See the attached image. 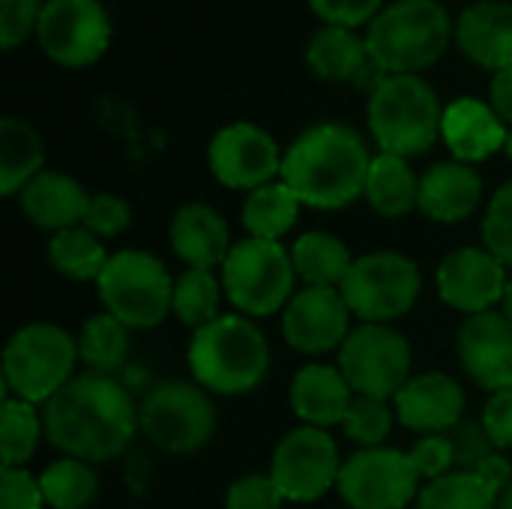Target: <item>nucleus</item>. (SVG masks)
Instances as JSON below:
<instances>
[{
  "label": "nucleus",
  "instance_id": "36",
  "mask_svg": "<svg viewBox=\"0 0 512 509\" xmlns=\"http://www.w3.org/2000/svg\"><path fill=\"white\" fill-rule=\"evenodd\" d=\"M417 509H498V498L477 474L450 471L420 492Z\"/></svg>",
  "mask_w": 512,
  "mask_h": 509
},
{
  "label": "nucleus",
  "instance_id": "24",
  "mask_svg": "<svg viewBox=\"0 0 512 509\" xmlns=\"http://www.w3.org/2000/svg\"><path fill=\"white\" fill-rule=\"evenodd\" d=\"M18 204L30 225L60 234V231L84 225L90 195L75 177L63 171H42L21 189Z\"/></svg>",
  "mask_w": 512,
  "mask_h": 509
},
{
  "label": "nucleus",
  "instance_id": "32",
  "mask_svg": "<svg viewBox=\"0 0 512 509\" xmlns=\"http://www.w3.org/2000/svg\"><path fill=\"white\" fill-rule=\"evenodd\" d=\"M108 252L102 246V240L96 234H90L84 225L60 231L51 237L48 243V261L51 267L72 279V282H93L102 276L105 264H108Z\"/></svg>",
  "mask_w": 512,
  "mask_h": 509
},
{
  "label": "nucleus",
  "instance_id": "34",
  "mask_svg": "<svg viewBox=\"0 0 512 509\" xmlns=\"http://www.w3.org/2000/svg\"><path fill=\"white\" fill-rule=\"evenodd\" d=\"M42 435H45L42 414H36V408L24 399L3 396V411H0L3 468H24L33 459Z\"/></svg>",
  "mask_w": 512,
  "mask_h": 509
},
{
  "label": "nucleus",
  "instance_id": "7",
  "mask_svg": "<svg viewBox=\"0 0 512 509\" xmlns=\"http://www.w3.org/2000/svg\"><path fill=\"white\" fill-rule=\"evenodd\" d=\"M96 288L105 312L129 330L159 327L174 306V279L168 276V267L141 249L111 255Z\"/></svg>",
  "mask_w": 512,
  "mask_h": 509
},
{
  "label": "nucleus",
  "instance_id": "41",
  "mask_svg": "<svg viewBox=\"0 0 512 509\" xmlns=\"http://www.w3.org/2000/svg\"><path fill=\"white\" fill-rule=\"evenodd\" d=\"M42 0H0V48L15 51L24 39L36 36Z\"/></svg>",
  "mask_w": 512,
  "mask_h": 509
},
{
  "label": "nucleus",
  "instance_id": "16",
  "mask_svg": "<svg viewBox=\"0 0 512 509\" xmlns=\"http://www.w3.org/2000/svg\"><path fill=\"white\" fill-rule=\"evenodd\" d=\"M351 309L339 288H303L282 312V336L300 354H327L345 345Z\"/></svg>",
  "mask_w": 512,
  "mask_h": 509
},
{
  "label": "nucleus",
  "instance_id": "48",
  "mask_svg": "<svg viewBox=\"0 0 512 509\" xmlns=\"http://www.w3.org/2000/svg\"><path fill=\"white\" fill-rule=\"evenodd\" d=\"M489 105L495 108V114L512 129V66L504 72L492 75L489 84Z\"/></svg>",
  "mask_w": 512,
  "mask_h": 509
},
{
  "label": "nucleus",
  "instance_id": "6",
  "mask_svg": "<svg viewBox=\"0 0 512 509\" xmlns=\"http://www.w3.org/2000/svg\"><path fill=\"white\" fill-rule=\"evenodd\" d=\"M78 339L48 321L24 324L3 348V396L30 405L57 396L75 372Z\"/></svg>",
  "mask_w": 512,
  "mask_h": 509
},
{
  "label": "nucleus",
  "instance_id": "28",
  "mask_svg": "<svg viewBox=\"0 0 512 509\" xmlns=\"http://www.w3.org/2000/svg\"><path fill=\"white\" fill-rule=\"evenodd\" d=\"M366 201L384 219L408 216L420 201V177L402 156L378 153L366 177Z\"/></svg>",
  "mask_w": 512,
  "mask_h": 509
},
{
  "label": "nucleus",
  "instance_id": "31",
  "mask_svg": "<svg viewBox=\"0 0 512 509\" xmlns=\"http://www.w3.org/2000/svg\"><path fill=\"white\" fill-rule=\"evenodd\" d=\"M129 354V327L120 324L114 315L99 312L90 315L78 333V360L87 366V372L114 375L123 369Z\"/></svg>",
  "mask_w": 512,
  "mask_h": 509
},
{
  "label": "nucleus",
  "instance_id": "20",
  "mask_svg": "<svg viewBox=\"0 0 512 509\" xmlns=\"http://www.w3.org/2000/svg\"><path fill=\"white\" fill-rule=\"evenodd\" d=\"M456 45L480 69L504 72L512 66V3L477 0L456 18Z\"/></svg>",
  "mask_w": 512,
  "mask_h": 509
},
{
  "label": "nucleus",
  "instance_id": "30",
  "mask_svg": "<svg viewBox=\"0 0 512 509\" xmlns=\"http://www.w3.org/2000/svg\"><path fill=\"white\" fill-rule=\"evenodd\" d=\"M300 207H303L300 198L282 180H276V183H267L246 195L240 219H243V228L249 231V237L279 243L297 225Z\"/></svg>",
  "mask_w": 512,
  "mask_h": 509
},
{
  "label": "nucleus",
  "instance_id": "8",
  "mask_svg": "<svg viewBox=\"0 0 512 509\" xmlns=\"http://www.w3.org/2000/svg\"><path fill=\"white\" fill-rule=\"evenodd\" d=\"M294 261L276 240L246 237L234 243L222 264V288L234 309L249 318H267L285 312L294 297Z\"/></svg>",
  "mask_w": 512,
  "mask_h": 509
},
{
  "label": "nucleus",
  "instance_id": "27",
  "mask_svg": "<svg viewBox=\"0 0 512 509\" xmlns=\"http://www.w3.org/2000/svg\"><path fill=\"white\" fill-rule=\"evenodd\" d=\"M366 36L351 27L324 24L309 36L306 66L324 81H357V75L369 66Z\"/></svg>",
  "mask_w": 512,
  "mask_h": 509
},
{
  "label": "nucleus",
  "instance_id": "3",
  "mask_svg": "<svg viewBox=\"0 0 512 509\" xmlns=\"http://www.w3.org/2000/svg\"><path fill=\"white\" fill-rule=\"evenodd\" d=\"M456 39L453 15L438 0H393L366 30L369 60L384 75H420Z\"/></svg>",
  "mask_w": 512,
  "mask_h": 509
},
{
  "label": "nucleus",
  "instance_id": "13",
  "mask_svg": "<svg viewBox=\"0 0 512 509\" xmlns=\"http://www.w3.org/2000/svg\"><path fill=\"white\" fill-rule=\"evenodd\" d=\"M36 42L63 69H84L102 60L111 45V18L99 0H45Z\"/></svg>",
  "mask_w": 512,
  "mask_h": 509
},
{
  "label": "nucleus",
  "instance_id": "35",
  "mask_svg": "<svg viewBox=\"0 0 512 509\" xmlns=\"http://www.w3.org/2000/svg\"><path fill=\"white\" fill-rule=\"evenodd\" d=\"M222 282L210 270L186 267L174 279V306L171 312L180 318V324L201 330L219 318V300H222Z\"/></svg>",
  "mask_w": 512,
  "mask_h": 509
},
{
  "label": "nucleus",
  "instance_id": "46",
  "mask_svg": "<svg viewBox=\"0 0 512 509\" xmlns=\"http://www.w3.org/2000/svg\"><path fill=\"white\" fill-rule=\"evenodd\" d=\"M483 426L495 444V450H510L512 447V387L492 393L486 411H483Z\"/></svg>",
  "mask_w": 512,
  "mask_h": 509
},
{
  "label": "nucleus",
  "instance_id": "33",
  "mask_svg": "<svg viewBox=\"0 0 512 509\" xmlns=\"http://www.w3.org/2000/svg\"><path fill=\"white\" fill-rule=\"evenodd\" d=\"M39 489L51 509H87L99 498V477L90 462L57 459L39 474Z\"/></svg>",
  "mask_w": 512,
  "mask_h": 509
},
{
  "label": "nucleus",
  "instance_id": "49",
  "mask_svg": "<svg viewBox=\"0 0 512 509\" xmlns=\"http://www.w3.org/2000/svg\"><path fill=\"white\" fill-rule=\"evenodd\" d=\"M501 306H504L501 312H504V315H507V318L512 321V276L507 279V291H504V300H501Z\"/></svg>",
  "mask_w": 512,
  "mask_h": 509
},
{
  "label": "nucleus",
  "instance_id": "21",
  "mask_svg": "<svg viewBox=\"0 0 512 509\" xmlns=\"http://www.w3.org/2000/svg\"><path fill=\"white\" fill-rule=\"evenodd\" d=\"M483 201V177L474 165L459 159L438 162L420 177V201L417 210L441 225H459L480 210Z\"/></svg>",
  "mask_w": 512,
  "mask_h": 509
},
{
  "label": "nucleus",
  "instance_id": "26",
  "mask_svg": "<svg viewBox=\"0 0 512 509\" xmlns=\"http://www.w3.org/2000/svg\"><path fill=\"white\" fill-rule=\"evenodd\" d=\"M42 135L24 117L6 114L0 120V195L15 198L45 168Z\"/></svg>",
  "mask_w": 512,
  "mask_h": 509
},
{
  "label": "nucleus",
  "instance_id": "50",
  "mask_svg": "<svg viewBox=\"0 0 512 509\" xmlns=\"http://www.w3.org/2000/svg\"><path fill=\"white\" fill-rule=\"evenodd\" d=\"M498 509H512V483H510V489L498 498Z\"/></svg>",
  "mask_w": 512,
  "mask_h": 509
},
{
  "label": "nucleus",
  "instance_id": "15",
  "mask_svg": "<svg viewBox=\"0 0 512 509\" xmlns=\"http://www.w3.org/2000/svg\"><path fill=\"white\" fill-rule=\"evenodd\" d=\"M282 150L270 132L255 123H228L222 126L207 147L210 174L228 189L255 192L282 177Z\"/></svg>",
  "mask_w": 512,
  "mask_h": 509
},
{
  "label": "nucleus",
  "instance_id": "44",
  "mask_svg": "<svg viewBox=\"0 0 512 509\" xmlns=\"http://www.w3.org/2000/svg\"><path fill=\"white\" fill-rule=\"evenodd\" d=\"M45 498L39 480L27 474V468H3L0 471V509H42Z\"/></svg>",
  "mask_w": 512,
  "mask_h": 509
},
{
  "label": "nucleus",
  "instance_id": "37",
  "mask_svg": "<svg viewBox=\"0 0 512 509\" xmlns=\"http://www.w3.org/2000/svg\"><path fill=\"white\" fill-rule=\"evenodd\" d=\"M393 420H396V411H390V405L384 399L354 396L342 429L354 444L369 450V447H384V441L393 429Z\"/></svg>",
  "mask_w": 512,
  "mask_h": 509
},
{
  "label": "nucleus",
  "instance_id": "9",
  "mask_svg": "<svg viewBox=\"0 0 512 509\" xmlns=\"http://www.w3.org/2000/svg\"><path fill=\"white\" fill-rule=\"evenodd\" d=\"M138 429L168 456L204 450L216 432V408L204 387L192 381H162L138 405Z\"/></svg>",
  "mask_w": 512,
  "mask_h": 509
},
{
  "label": "nucleus",
  "instance_id": "12",
  "mask_svg": "<svg viewBox=\"0 0 512 509\" xmlns=\"http://www.w3.org/2000/svg\"><path fill=\"white\" fill-rule=\"evenodd\" d=\"M420 480L411 450L369 447L342 462L336 489L351 509H405L420 498Z\"/></svg>",
  "mask_w": 512,
  "mask_h": 509
},
{
  "label": "nucleus",
  "instance_id": "23",
  "mask_svg": "<svg viewBox=\"0 0 512 509\" xmlns=\"http://www.w3.org/2000/svg\"><path fill=\"white\" fill-rule=\"evenodd\" d=\"M171 249L174 255L195 270H213L231 255V231L222 213L204 201L183 204L171 219Z\"/></svg>",
  "mask_w": 512,
  "mask_h": 509
},
{
  "label": "nucleus",
  "instance_id": "4",
  "mask_svg": "<svg viewBox=\"0 0 512 509\" xmlns=\"http://www.w3.org/2000/svg\"><path fill=\"white\" fill-rule=\"evenodd\" d=\"M192 381L216 396L252 393L270 369V345L246 315H219L189 342Z\"/></svg>",
  "mask_w": 512,
  "mask_h": 509
},
{
  "label": "nucleus",
  "instance_id": "1",
  "mask_svg": "<svg viewBox=\"0 0 512 509\" xmlns=\"http://www.w3.org/2000/svg\"><path fill=\"white\" fill-rule=\"evenodd\" d=\"M45 438L66 459L102 465L117 459L138 429V408L114 375H75L42 408Z\"/></svg>",
  "mask_w": 512,
  "mask_h": 509
},
{
  "label": "nucleus",
  "instance_id": "10",
  "mask_svg": "<svg viewBox=\"0 0 512 509\" xmlns=\"http://www.w3.org/2000/svg\"><path fill=\"white\" fill-rule=\"evenodd\" d=\"M339 291L351 315L363 324H390L414 309L423 291V273L402 252H369L354 258Z\"/></svg>",
  "mask_w": 512,
  "mask_h": 509
},
{
  "label": "nucleus",
  "instance_id": "22",
  "mask_svg": "<svg viewBox=\"0 0 512 509\" xmlns=\"http://www.w3.org/2000/svg\"><path fill=\"white\" fill-rule=\"evenodd\" d=\"M507 135H510L507 123L495 114V108L489 102L462 96L444 108L441 138L450 147L453 159H459L465 165L483 162V159L495 156L498 150H504Z\"/></svg>",
  "mask_w": 512,
  "mask_h": 509
},
{
  "label": "nucleus",
  "instance_id": "39",
  "mask_svg": "<svg viewBox=\"0 0 512 509\" xmlns=\"http://www.w3.org/2000/svg\"><path fill=\"white\" fill-rule=\"evenodd\" d=\"M450 447H453V471H477L495 450L483 420H462L456 429L447 432Z\"/></svg>",
  "mask_w": 512,
  "mask_h": 509
},
{
  "label": "nucleus",
  "instance_id": "25",
  "mask_svg": "<svg viewBox=\"0 0 512 509\" xmlns=\"http://www.w3.org/2000/svg\"><path fill=\"white\" fill-rule=\"evenodd\" d=\"M354 402V390L339 372V366L309 363L291 381V408L303 426L330 429L345 423V414Z\"/></svg>",
  "mask_w": 512,
  "mask_h": 509
},
{
  "label": "nucleus",
  "instance_id": "11",
  "mask_svg": "<svg viewBox=\"0 0 512 509\" xmlns=\"http://www.w3.org/2000/svg\"><path fill=\"white\" fill-rule=\"evenodd\" d=\"M411 345L390 324H360L339 348V372L351 384L354 396L396 399L411 381Z\"/></svg>",
  "mask_w": 512,
  "mask_h": 509
},
{
  "label": "nucleus",
  "instance_id": "40",
  "mask_svg": "<svg viewBox=\"0 0 512 509\" xmlns=\"http://www.w3.org/2000/svg\"><path fill=\"white\" fill-rule=\"evenodd\" d=\"M132 225V207L111 192H96L90 195L87 213H84V228L90 234H96L99 240L117 237Z\"/></svg>",
  "mask_w": 512,
  "mask_h": 509
},
{
  "label": "nucleus",
  "instance_id": "18",
  "mask_svg": "<svg viewBox=\"0 0 512 509\" xmlns=\"http://www.w3.org/2000/svg\"><path fill=\"white\" fill-rule=\"evenodd\" d=\"M456 354L477 387L489 393L512 387V321L504 312L468 315L456 333Z\"/></svg>",
  "mask_w": 512,
  "mask_h": 509
},
{
  "label": "nucleus",
  "instance_id": "17",
  "mask_svg": "<svg viewBox=\"0 0 512 509\" xmlns=\"http://www.w3.org/2000/svg\"><path fill=\"white\" fill-rule=\"evenodd\" d=\"M507 267L480 246H465L450 252L438 267V297L465 315L492 312L507 291Z\"/></svg>",
  "mask_w": 512,
  "mask_h": 509
},
{
  "label": "nucleus",
  "instance_id": "38",
  "mask_svg": "<svg viewBox=\"0 0 512 509\" xmlns=\"http://www.w3.org/2000/svg\"><path fill=\"white\" fill-rule=\"evenodd\" d=\"M483 249H489L504 267H512V180L489 201L483 219Z\"/></svg>",
  "mask_w": 512,
  "mask_h": 509
},
{
  "label": "nucleus",
  "instance_id": "19",
  "mask_svg": "<svg viewBox=\"0 0 512 509\" xmlns=\"http://www.w3.org/2000/svg\"><path fill=\"white\" fill-rule=\"evenodd\" d=\"M393 402L396 420L420 435H447L465 420V390L444 372L411 378Z\"/></svg>",
  "mask_w": 512,
  "mask_h": 509
},
{
  "label": "nucleus",
  "instance_id": "42",
  "mask_svg": "<svg viewBox=\"0 0 512 509\" xmlns=\"http://www.w3.org/2000/svg\"><path fill=\"white\" fill-rule=\"evenodd\" d=\"M285 501V495L279 492V486L273 483V477L267 474H249L231 483L228 495H225V507L228 509H279Z\"/></svg>",
  "mask_w": 512,
  "mask_h": 509
},
{
  "label": "nucleus",
  "instance_id": "51",
  "mask_svg": "<svg viewBox=\"0 0 512 509\" xmlns=\"http://www.w3.org/2000/svg\"><path fill=\"white\" fill-rule=\"evenodd\" d=\"M504 153H507V159L512 162V129H510V135H507V147H504Z\"/></svg>",
  "mask_w": 512,
  "mask_h": 509
},
{
  "label": "nucleus",
  "instance_id": "5",
  "mask_svg": "<svg viewBox=\"0 0 512 509\" xmlns=\"http://www.w3.org/2000/svg\"><path fill=\"white\" fill-rule=\"evenodd\" d=\"M366 120L381 153L411 159L432 150L441 138L444 105L426 78L387 75L375 93H369Z\"/></svg>",
  "mask_w": 512,
  "mask_h": 509
},
{
  "label": "nucleus",
  "instance_id": "14",
  "mask_svg": "<svg viewBox=\"0 0 512 509\" xmlns=\"http://www.w3.org/2000/svg\"><path fill=\"white\" fill-rule=\"evenodd\" d=\"M342 459L339 444L327 429L318 426H300L288 432L270 462V477L285 495V501L312 504L324 498L339 483Z\"/></svg>",
  "mask_w": 512,
  "mask_h": 509
},
{
  "label": "nucleus",
  "instance_id": "45",
  "mask_svg": "<svg viewBox=\"0 0 512 509\" xmlns=\"http://www.w3.org/2000/svg\"><path fill=\"white\" fill-rule=\"evenodd\" d=\"M411 456H414L423 480H429V483L453 471V447H450L447 435H423L411 447Z\"/></svg>",
  "mask_w": 512,
  "mask_h": 509
},
{
  "label": "nucleus",
  "instance_id": "47",
  "mask_svg": "<svg viewBox=\"0 0 512 509\" xmlns=\"http://www.w3.org/2000/svg\"><path fill=\"white\" fill-rule=\"evenodd\" d=\"M492 492H495V498H501L507 489H510V483H512V465L501 456V453H492L477 471H474Z\"/></svg>",
  "mask_w": 512,
  "mask_h": 509
},
{
  "label": "nucleus",
  "instance_id": "2",
  "mask_svg": "<svg viewBox=\"0 0 512 509\" xmlns=\"http://www.w3.org/2000/svg\"><path fill=\"white\" fill-rule=\"evenodd\" d=\"M372 153L345 123H315L294 138L282 159V183L315 210H342L366 195Z\"/></svg>",
  "mask_w": 512,
  "mask_h": 509
},
{
  "label": "nucleus",
  "instance_id": "43",
  "mask_svg": "<svg viewBox=\"0 0 512 509\" xmlns=\"http://www.w3.org/2000/svg\"><path fill=\"white\" fill-rule=\"evenodd\" d=\"M309 6L324 24L357 30L375 21V15L384 9V0H309Z\"/></svg>",
  "mask_w": 512,
  "mask_h": 509
},
{
  "label": "nucleus",
  "instance_id": "29",
  "mask_svg": "<svg viewBox=\"0 0 512 509\" xmlns=\"http://www.w3.org/2000/svg\"><path fill=\"white\" fill-rule=\"evenodd\" d=\"M291 261L297 276L309 288H342L354 258L348 246L327 234V231H309L291 246Z\"/></svg>",
  "mask_w": 512,
  "mask_h": 509
}]
</instances>
